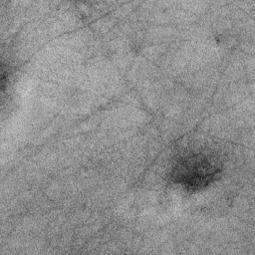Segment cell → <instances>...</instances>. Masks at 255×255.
<instances>
[{
  "mask_svg": "<svg viewBox=\"0 0 255 255\" xmlns=\"http://www.w3.org/2000/svg\"><path fill=\"white\" fill-rule=\"evenodd\" d=\"M217 173L216 163L204 153H190L176 164L174 177L178 183L190 189H199L209 184Z\"/></svg>",
  "mask_w": 255,
  "mask_h": 255,
  "instance_id": "6da1fadb",
  "label": "cell"
}]
</instances>
